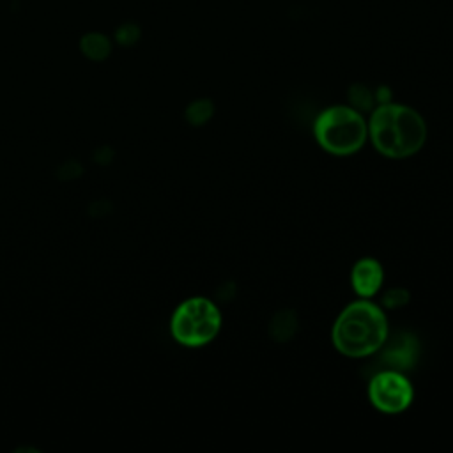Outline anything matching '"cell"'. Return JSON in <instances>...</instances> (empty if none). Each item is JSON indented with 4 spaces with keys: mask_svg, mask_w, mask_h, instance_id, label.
Masks as SVG:
<instances>
[{
    "mask_svg": "<svg viewBox=\"0 0 453 453\" xmlns=\"http://www.w3.org/2000/svg\"><path fill=\"white\" fill-rule=\"evenodd\" d=\"M389 336L386 311L366 297L347 304L331 331L334 349L347 357H368L379 352Z\"/></svg>",
    "mask_w": 453,
    "mask_h": 453,
    "instance_id": "6da1fadb",
    "label": "cell"
},
{
    "mask_svg": "<svg viewBox=\"0 0 453 453\" xmlns=\"http://www.w3.org/2000/svg\"><path fill=\"white\" fill-rule=\"evenodd\" d=\"M368 136L373 147L389 159L414 156L426 142V124L421 113L400 103H380L370 117Z\"/></svg>",
    "mask_w": 453,
    "mask_h": 453,
    "instance_id": "7a4b0ae2",
    "label": "cell"
},
{
    "mask_svg": "<svg viewBox=\"0 0 453 453\" xmlns=\"http://www.w3.org/2000/svg\"><path fill=\"white\" fill-rule=\"evenodd\" d=\"M319 145L333 156L357 152L368 138V124L359 110L347 104H334L319 113L313 124Z\"/></svg>",
    "mask_w": 453,
    "mask_h": 453,
    "instance_id": "3957f363",
    "label": "cell"
},
{
    "mask_svg": "<svg viewBox=\"0 0 453 453\" xmlns=\"http://www.w3.org/2000/svg\"><path fill=\"white\" fill-rule=\"evenodd\" d=\"M221 320V311L211 299L189 297L175 308L170 331L173 340L184 347H203L218 336Z\"/></svg>",
    "mask_w": 453,
    "mask_h": 453,
    "instance_id": "277c9868",
    "label": "cell"
},
{
    "mask_svg": "<svg viewBox=\"0 0 453 453\" xmlns=\"http://www.w3.org/2000/svg\"><path fill=\"white\" fill-rule=\"evenodd\" d=\"M368 398L379 412L400 414L412 403L414 388L402 372L384 368L370 379Z\"/></svg>",
    "mask_w": 453,
    "mask_h": 453,
    "instance_id": "5b68a950",
    "label": "cell"
},
{
    "mask_svg": "<svg viewBox=\"0 0 453 453\" xmlns=\"http://www.w3.org/2000/svg\"><path fill=\"white\" fill-rule=\"evenodd\" d=\"M384 281V269L373 257L359 258L350 271V283L359 297H373Z\"/></svg>",
    "mask_w": 453,
    "mask_h": 453,
    "instance_id": "8992f818",
    "label": "cell"
},
{
    "mask_svg": "<svg viewBox=\"0 0 453 453\" xmlns=\"http://www.w3.org/2000/svg\"><path fill=\"white\" fill-rule=\"evenodd\" d=\"M416 357H418L416 338L407 333H402L398 338H395V342L382 354V361L391 365L393 366L391 370H398V372L412 366Z\"/></svg>",
    "mask_w": 453,
    "mask_h": 453,
    "instance_id": "52a82bcc",
    "label": "cell"
},
{
    "mask_svg": "<svg viewBox=\"0 0 453 453\" xmlns=\"http://www.w3.org/2000/svg\"><path fill=\"white\" fill-rule=\"evenodd\" d=\"M296 327H297V320H296L294 313L288 311V310L280 311L278 315H274V319L269 326L273 338L278 340V342H285V340L292 338Z\"/></svg>",
    "mask_w": 453,
    "mask_h": 453,
    "instance_id": "ba28073f",
    "label": "cell"
},
{
    "mask_svg": "<svg viewBox=\"0 0 453 453\" xmlns=\"http://www.w3.org/2000/svg\"><path fill=\"white\" fill-rule=\"evenodd\" d=\"M81 50L88 58L94 60H103L108 53H110V42L106 37L97 35V34H90L81 41Z\"/></svg>",
    "mask_w": 453,
    "mask_h": 453,
    "instance_id": "9c48e42d",
    "label": "cell"
},
{
    "mask_svg": "<svg viewBox=\"0 0 453 453\" xmlns=\"http://www.w3.org/2000/svg\"><path fill=\"white\" fill-rule=\"evenodd\" d=\"M214 113V104L209 99H198L193 101L188 108H186V119L189 124L193 126H202L205 124Z\"/></svg>",
    "mask_w": 453,
    "mask_h": 453,
    "instance_id": "30bf717a",
    "label": "cell"
},
{
    "mask_svg": "<svg viewBox=\"0 0 453 453\" xmlns=\"http://www.w3.org/2000/svg\"><path fill=\"white\" fill-rule=\"evenodd\" d=\"M81 173H83V166H81L76 159H69V161L62 163V165L57 168V172H55L57 179H58V180H64V182L74 180V179H78Z\"/></svg>",
    "mask_w": 453,
    "mask_h": 453,
    "instance_id": "8fae6325",
    "label": "cell"
},
{
    "mask_svg": "<svg viewBox=\"0 0 453 453\" xmlns=\"http://www.w3.org/2000/svg\"><path fill=\"white\" fill-rule=\"evenodd\" d=\"M350 101H352V104L356 106V110H357V108L368 110L375 99H373V96H372L370 90H366L365 87L357 85V87H354V88L350 90Z\"/></svg>",
    "mask_w": 453,
    "mask_h": 453,
    "instance_id": "7c38bea8",
    "label": "cell"
},
{
    "mask_svg": "<svg viewBox=\"0 0 453 453\" xmlns=\"http://www.w3.org/2000/svg\"><path fill=\"white\" fill-rule=\"evenodd\" d=\"M409 303V292L403 288H391L384 296V304L388 308H400Z\"/></svg>",
    "mask_w": 453,
    "mask_h": 453,
    "instance_id": "4fadbf2b",
    "label": "cell"
},
{
    "mask_svg": "<svg viewBox=\"0 0 453 453\" xmlns=\"http://www.w3.org/2000/svg\"><path fill=\"white\" fill-rule=\"evenodd\" d=\"M113 211V203L106 198H99V200H94L90 205H88V214L94 216V218H103L106 214H110Z\"/></svg>",
    "mask_w": 453,
    "mask_h": 453,
    "instance_id": "5bb4252c",
    "label": "cell"
},
{
    "mask_svg": "<svg viewBox=\"0 0 453 453\" xmlns=\"http://www.w3.org/2000/svg\"><path fill=\"white\" fill-rule=\"evenodd\" d=\"M113 156H115V150L110 147V145H101L94 150V156L92 159L97 163V165H110L113 161Z\"/></svg>",
    "mask_w": 453,
    "mask_h": 453,
    "instance_id": "9a60e30c",
    "label": "cell"
}]
</instances>
